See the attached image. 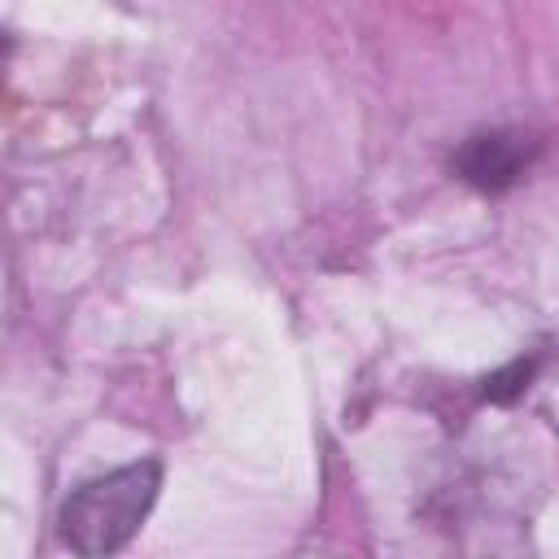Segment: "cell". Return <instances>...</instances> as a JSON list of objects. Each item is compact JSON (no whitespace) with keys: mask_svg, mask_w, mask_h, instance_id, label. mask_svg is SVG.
Instances as JSON below:
<instances>
[{"mask_svg":"<svg viewBox=\"0 0 559 559\" xmlns=\"http://www.w3.org/2000/svg\"><path fill=\"white\" fill-rule=\"evenodd\" d=\"M157 489H162V463L157 459L127 463L118 472H105V476L79 485L61 502V515H57L61 546L79 559L118 555L140 533V524L148 520Z\"/></svg>","mask_w":559,"mask_h":559,"instance_id":"6da1fadb","label":"cell"},{"mask_svg":"<svg viewBox=\"0 0 559 559\" xmlns=\"http://www.w3.org/2000/svg\"><path fill=\"white\" fill-rule=\"evenodd\" d=\"M524 148L520 135H476L463 153H459V170L463 179H472L476 188H502L524 170Z\"/></svg>","mask_w":559,"mask_h":559,"instance_id":"7a4b0ae2","label":"cell"}]
</instances>
